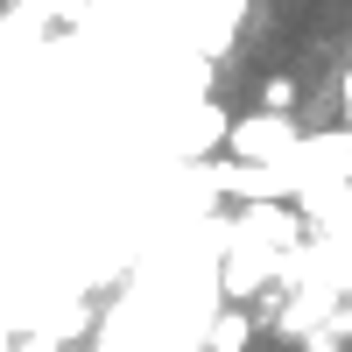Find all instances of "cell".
I'll use <instances>...</instances> for the list:
<instances>
[{"label":"cell","instance_id":"cell-1","mask_svg":"<svg viewBox=\"0 0 352 352\" xmlns=\"http://www.w3.org/2000/svg\"><path fill=\"white\" fill-rule=\"evenodd\" d=\"M303 127L289 120V113H247V120H232L226 127V155L232 162H254V169H296V155H303Z\"/></svg>","mask_w":352,"mask_h":352},{"label":"cell","instance_id":"cell-2","mask_svg":"<svg viewBox=\"0 0 352 352\" xmlns=\"http://www.w3.org/2000/svg\"><path fill=\"white\" fill-rule=\"evenodd\" d=\"M247 338H254V317H247V310H219L212 331H204L212 352H247Z\"/></svg>","mask_w":352,"mask_h":352},{"label":"cell","instance_id":"cell-3","mask_svg":"<svg viewBox=\"0 0 352 352\" xmlns=\"http://www.w3.org/2000/svg\"><path fill=\"white\" fill-rule=\"evenodd\" d=\"M261 106L268 113H296V78H268L261 85Z\"/></svg>","mask_w":352,"mask_h":352},{"label":"cell","instance_id":"cell-4","mask_svg":"<svg viewBox=\"0 0 352 352\" xmlns=\"http://www.w3.org/2000/svg\"><path fill=\"white\" fill-rule=\"evenodd\" d=\"M338 113H345V127H352V71L338 78Z\"/></svg>","mask_w":352,"mask_h":352}]
</instances>
